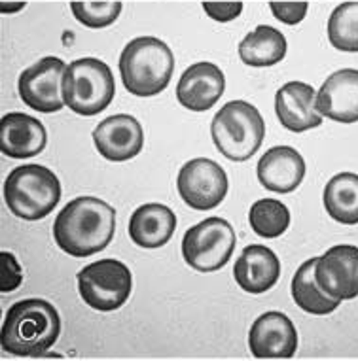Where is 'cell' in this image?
<instances>
[{
  "instance_id": "24",
  "label": "cell",
  "mask_w": 358,
  "mask_h": 361,
  "mask_svg": "<svg viewBox=\"0 0 358 361\" xmlns=\"http://www.w3.org/2000/svg\"><path fill=\"white\" fill-rule=\"evenodd\" d=\"M249 224L262 238H279L290 227V210L277 199H260L251 207Z\"/></svg>"
},
{
  "instance_id": "19",
  "label": "cell",
  "mask_w": 358,
  "mask_h": 361,
  "mask_svg": "<svg viewBox=\"0 0 358 361\" xmlns=\"http://www.w3.org/2000/svg\"><path fill=\"white\" fill-rule=\"evenodd\" d=\"M281 276V261L273 250L262 244L246 246L235 261L233 279L246 293L260 295L277 284Z\"/></svg>"
},
{
  "instance_id": "26",
  "label": "cell",
  "mask_w": 358,
  "mask_h": 361,
  "mask_svg": "<svg viewBox=\"0 0 358 361\" xmlns=\"http://www.w3.org/2000/svg\"><path fill=\"white\" fill-rule=\"evenodd\" d=\"M72 16L88 29H105L116 23L124 10L121 2H71Z\"/></svg>"
},
{
  "instance_id": "3",
  "label": "cell",
  "mask_w": 358,
  "mask_h": 361,
  "mask_svg": "<svg viewBox=\"0 0 358 361\" xmlns=\"http://www.w3.org/2000/svg\"><path fill=\"white\" fill-rule=\"evenodd\" d=\"M124 87L135 97H154L167 89L174 72V55L155 36L133 38L118 61Z\"/></svg>"
},
{
  "instance_id": "11",
  "label": "cell",
  "mask_w": 358,
  "mask_h": 361,
  "mask_svg": "<svg viewBox=\"0 0 358 361\" xmlns=\"http://www.w3.org/2000/svg\"><path fill=\"white\" fill-rule=\"evenodd\" d=\"M315 280L318 288L338 301L358 297V246L338 244L316 257Z\"/></svg>"
},
{
  "instance_id": "12",
  "label": "cell",
  "mask_w": 358,
  "mask_h": 361,
  "mask_svg": "<svg viewBox=\"0 0 358 361\" xmlns=\"http://www.w3.org/2000/svg\"><path fill=\"white\" fill-rule=\"evenodd\" d=\"M249 348L258 360H288L298 350V331L285 312L258 316L249 331Z\"/></svg>"
},
{
  "instance_id": "17",
  "label": "cell",
  "mask_w": 358,
  "mask_h": 361,
  "mask_svg": "<svg viewBox=\"0 0 358 361\" xmlns=\"http://www.w3.org/2000/svg\"><path fill=\"white\" fill-rule=\"evenodd\" d=\"M46 144V127L29 114L10 112L0 119V152L6 157L29 159L42 154Z\"/></svg>"
},
{
  "instance_id": "10",
  "label": "cell",
  "mask_w": 358,
  "mask_h": 361,
  "mask_svg": "<svg viewBox=\"0 0 358 361\" xmlns=\"http://www.w3.org/2000/svg\"><path fill=\"white\" fill-rule=\"evenodd\" d=\"M66 65L59 57H42L19 74L18 91L21 101L40 114H54L65 108L63 76Z\"/></svg>"
},
{
  "instance_id": "4",
  "label": "cell",
  "mask_w": 358,
  "mask_h": 361,
  "mask_svg": "<svg viewBox=\"0 0 358 361\" xmlns=\"http://www.w3.org/2000/svg\"><path fill=\"white\" fill-rule=\"evenodd\" d=\"M61 201L59 178L44 165L16 166L4 180V202L16 218L38 221Z\"/></svg>"
},
{
  "instance_id": "15",
  "label": "cell",
  "mask_w": 358,
  "mask_h": 361,
  "mask_svg": "<svg viewBox=\"0 0 358 361\" xmlns=\"http://www.w3.org/2000/svg\"><path fill=\"white\" fill-rule=\"evenodd\" d=\"M224 89L226 76L220 66L209 61H201L182 72L177 83V99L191 112H207L220 101Z\"/></svg>"
},
{
  "instance_id": "8",
  "label": "cell",
  "mask_w": 358,
  "mask_h": 361,
  "mask_svg": "<svg viewBox=\"0 0 358 361\" xmlns=\"http://www.w3.org/2000/svg\"><path fill=\"white\" fill-rule=\"evenodd\" d=\"M237 244L235 229L224 218H207L190 227L182 238V255L197 273H215L227 265Z\"/></svg>"
},
{
  "instance_id": "28",
  "label": "cell",
  "mask_w": 358,
  "mask_h": 361,
  "mask_svg": "<svg viewBox=\"0 0 358 361\" xmlns=\"http://www.w3.org/2000/svg\"><path fill=\"white\" fill-rule=\"evenodd\" d=\"M269 8H271L275 19L294 27V25L304 21L307 10H309V4L307 2H269Z\"/></svg>"
},
{
  "instance_id": "2",
  "label": "cell",
  "mask_w": 358,
  "mask_h": 361,
  "mask_svg": "<svg viewBox=\"0 0 358 361\" xmlns=\"http://www.w3.org/2000/svg\"><path fill=\"white\" fill-rule=\"evenodd\" d=\"M61 318L46 299H21L4 314L0 344L12 355L30 357L46 354L59 338Z\"/></svg>"
},
{
  "instance_id": "18",
  "label": "cell",
  "mask_w": 358,
  "mask_h": 361,
  "mask_svg": "<svg viewBox=\"0 0 358 361\" xmlns=\"http://www.w3.org/2000/svg\"><path fill=\"white\" fill-rule=\"evenodd\" d=\"M305 161L292 146H275L260 157L256 174L260 184L273 193H292L305 178Z\"/></svg>"
},
{
  "instance_id": "25",
  "label": "cell",
  "mask_w": 358,
  "mask_h": 361,
  "mask_svg": "<svg viewBox=\"0 0 358 361\" xmlns=\"http://www.w3.org/2000/svg\"><path fill=\"white\" fill-rule=\"evenodd\" d=\"M330 44L338 51L358 54V2H343L330 13L328 27Z\"/></svg>"
},
{
  "instance_id": "29",
  "label": "cell",
  "mask_w": 358,
  "mask_h": 361,
  "mask_svg": "<svg viewBox=\"0 0 358 361\" xmlns=\"http://www.w3.org/2000/svg\"><path fill=\"white\" fill-rule=\"evenodd\" d=\"M205 13L218 23H229L243 12V2H205Z\"/></svg>"
},
{
  "instance_id": "20",
  "label": "cell",
  "mask_w": 358,
  "mask_h": 361,
  "mask_svg": "<svg viewBox=\"0 0 358 361\" xmlns=\"http://www.w3.org/2000/svg\"><path fill=\"white\" fill-rule=\"evenodd\" d=\"M177 229V216L169 207L160 202H146L129 218V237L138 248H162L171 240Z\"/></svg>"
},
{
  "instance_id": "21",
  "label": "cell",
  "mask_w": 358,
  "mask_h": 361,
  "mask_svg": "<svg viewBox=\"0 0 358 361\" xmlns=\"http://www.w3.org/2000/svg\"><path fill=\"white\" fill-rule=\"evenodd\" d=\"M287 38L271 25H258L239 44V57L249 66L265 68L279 65L287 57Z\"/></svg>"
},
{
  "instance_id": "5",
  "label": "cell",
  "mask_w": 358,
  "mask_h": 361,
  "mask_svg": "<svg viewBox=\"0 0 358 361\" xmlns=\"http://www.w3.org/2000/svg\"><path fill=\"white\" fill-rule=\"evenodd\" d=\"M216 149L226 159L243 163L256 154L265 137V121L254 104L229 101L216 112L210 123Z\"/></svg>"
},
{
  "instance_id": "16",
  "label": "cell",
  "mask_w": 358,
  "mask_h": 361,
  "mask_svg": "<svg viewBox=\"0 0 358 361\" xmlns=\"http://www.w3.org/2000/svg\"><path fill=\"white\" fill-rule=\"evenodd\" d=\"M316 91L305 82L285 83L275 95V114L285 129L305 133L323 125V116L315 106Z\"/></svg>"
},
{
  "instance_id": "9",
  "label": "cell",
  "mask_w": 358,
  "mask_h": 361,
  "mask_svg": "<svg viewBox=\"0 0 358 361\" xmlns=\"http://www.w3.org/2000/svg\"><path fill=\"white\" fill-rule=\"evenodd\" d=\"M226 171L216 161L197 157L188 161L179 172L177 190L180 199L193 210L207 212L220 204L227 195Z\"/></svg>"
},
{
  "instance_id": "13",
  "label": "cell",
  "mask_w": 358,
  "mask_h": 361,
  "mask_svg": "<svg viewBox=\"0 0 358 361\" xmlns=\"http://www.w3.org/2000/svg\"><path fill=\"white\" fill-rule=\"evenodd\" d=\"M93 144L107 161L124 163L143 152V127L137 118L129 114H116L97 125L93 130Z\"/></svg>"
},
{
  "instance_id": "23",
  "label": "cell",
  "mask_w": 358,
  "mask_h": 361,
  "mask_svg": "<svg viewBox=\"0 0 358 361\" xmlns=\"http://www.w3.org/2000/svg\"><path fill=\"white\" fill-rule=\"evenodd\" d=\"M315 265L316 257H311L299 265V269L294 274L290 291H292V299L296 301V305L304 312L313 314V316H326V314L338 310L341 301L330 297L328 293H324L318 288L315 280Z\"/></svg>"
},
{
  "instance_id": "30",
  "label": "cell",
  "mask_w": 358,
  "mask_h": 361,
  "mask_svg": "<svg viewBox=\"0 0 358 361\" xmlns=\"http://www.w3.org/2000/svg\"><path fill=\"white\" fill-rule=\"evenodd\" d=\"M25 6H27L25 2H6V0H2L0 2V12L4 16H13V13L25 10Z\"/></svg>"
},
{
  "instance_id": "1",
  "label": "cell",
  "mask_w": 358,
  "mask_h": 361,
  "mask_svg": "<svg viewBox=\"0 0 358 361\" xmlns=\"http://www.w3.org/2000/svg\"><path fill=\"white\" fill-rule=\"evenodd\" d=\"M116 233V210L97 197H76L63 207L54 224V238L71 257H90L108 248Z\"/></svg>"
},
{
  "instance_id": "6",
  "label": "cell",
  "mask_w": 358,
  "mask_h": 361,
  "mask_svg": "<svg viewBox=\"0 0 358 361\" xmlns=\"http://www.w3.org/2000/svg\"><path fill=\"white\" fill-rule=\"evenodd\" d=\"M116 95L110 66L95 57H82L66 65L63 76V101L78 116L91 118L110 106Z\"/></svg>"
},
{
  "instance_id": "27",
  "label": "cell",
  "mask_w": 358,
  "mask_h": 361,
  "mask_svg": "<svg viewBox=\"0 0 358 361\" xmlns=\"http://www.w3.org/2000/svg\"><path fill=\"white\" fill-rule=\"evenodd\" d=\"M0 261H2V282H0V291L2 293H12L23 282V269L16 259L12 252L2 250L0 252Z\"/></svg>"
},
{
  "instance_id": "14",
  "label": "cell",
  "mask_w": 358,
  "mask_h": 361,
  "mask_svg": "<svg viewBox=\"0 0 358 361\" xmlns=\"http://www.w3.org/2000/svg\"><path fill=\"white\" fill-rule=\"evenodd\" d=\"M315 106L323 118L335 123L351 125L358 121V71L341 68L326 78L316 91Z\"/></svg>"
},
{
  "instance_id": "22",
  "label": "cell",
  "mask_w": 358,
  "mask_h": 361,
  "mask_svg": "<svg viewBox=\"0 0 358 361\" xmlns=\"http://www.w3.org/2000/svg\"><path fill=\"white\" fill-rule=\"evenodd\" d=\"M326 212L341 225L358 224V174L340 172L326 182L323 191Z\"/></svg>"
},
{
  "instance_id": "7",
  "label": "cell",
  "mask_w": 358,
  "mask_h": 361,
  "mask_svg": "<svg viewBox=\"0 0 358 361\" xmlns=\"http://www.w3.org/2000/svg\"><path fill=\"white\" fill-rule=\"evenodd\" d=\"M82 301L99 312H114L127 302L133 291V274L118 259H99L85 265L76 276Z\"/></svg>"
}]
</instances>
